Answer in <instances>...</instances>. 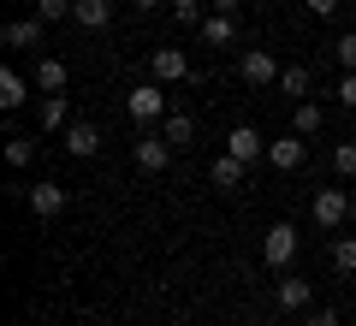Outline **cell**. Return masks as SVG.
Returning a JSON list of instances; mask_svg holds the SVG:
<instances>
[{"instance_id":"6da1fadb","label":"cell","mask_w":356,"mask_h":326,"mask_svg":"<svg viewBox=\"0 0 356 326\" xmlns=\"http://www.w3.org/2000/svg\"><path fill=\"white\" fill-rule=\"evenodd\" d=\"M280 72H285V65L273 60L267 48H243V60H238V77H243L250 89H267V83H280Z\"/></svg>"},{"instance_id":"7a4b0ae2","label":"cell","mask_w":356,"mask_h":326,"mask_svg":"<svg viewBox=\"0 0 356 326\" xmlns=\"http://www.w3.org/2000/svg\"><path fill=\"white\" fill-rule=\"evenodd\" d=\"M261 261L285 273V267L297 261V226H285V220H280V226H267V238H261Z\"/></svg>"},{"instance_id":"3957f363","label":"cell","mask_w":356,"mask_h":326,"mask_svg":"<svg viewBox=\"0 0 356 326\" xmlns=\"http://www.w3.org/2000/svg\"><path fill=\"white\" fill-rule=\"evenodd\" d=\"M309 213H315V226H321V231H339L344 220H350V196H344V190H315Z\"/></svg>"},{"instance_id":"277c9868","label":"cell","mask_w":356,"mask_h":326,"mask_svg":"<svg viewBox=\"0 0 356 326\" xmlns=\"http://www.w3.org/2000/svg\"><path fill=\"white\" fill-rule=\"evenodd\" d=\"M131 161H137L143 172H166V161H172V142H166L161 131H143V137L131 142Z\"/></svg>"},{"instance_id":"5b68a950","label":"cell","mask_w":356,"mask_h":326,"mask_svg":"<svg viewBox=\"0 0 356 326\" xmlns=\"http://www.w3.org/2000/svg\"><path fill=\"white\" fill-rule=\"evenodd\" d=\"M303 161H309V137H297V131L267 142V166H273V172H297Z\"/></svg>"},{"instance_id":"8992f818","label":"cell","mask_w":356,"mask_h":326,"mask_svg":"<svg viewBox=\"0 0 356 326\" xmlns=\"http://www.w3.org/2000/svg\"><path fill=\"white\" fill-rule=\"evenodd\" d=\"M273 302H280L285 314H309V309H315V285H309L303 273H285L280 291H273Z\"/></svg>"},{"instance_id":"52a82bcc","label":"cell","mask_w":356,"mask_h":326,"mask_svg":"<svg viewBox=\"0 0 356 326\" xmlns=\"http://www.w3.org/2000/svg\"><path fill=\"white\" fill-rule=\"evenodd\" d=\"M60 137H65V154H72V161H95V154H102V131L89 125V119H72Z\"/></svg>"},{"instance_id":"ba28073f","label":"cell","mask_w":356,"mask_h":326,"mask_svg":"<svg viewBox=\"0 0 356 326\" xmlns=\"http://www.w3.org/2000/svg\"><path fill=\"white\" fill-rule=\"evenodd\" d=\"M149 72H154V83H184V77H191V54L184 48H154Z\"/></svg>"},{"instance_id":"9c48e42d","label":"cell","mask_w":356,"mask_h":326,"mask_svg":"<svg viewBox=\"0 0 356 326\" xmlns=\"http://www.w3.org/2000/svg\"><path fill=\"white\" fill-rule=\"evenodd\" d=\"M131 119H137V125L166 119V89L161 83H137V89H131Z\"/></svg>"},{"instance_id":"30bf717a","label":"cell","mask_w":356,"mask_h":326,"mask_svg":"<svg viewBox=\"0 0 356 326\" xmlns=\"http://www.w3.org/2000/svg\"><path fill=\"white\" fill-rule=\"evenodd\" d=\"M24 202H30V213H36V220H54V213H65L72 190H65V184H30Z\"/></svg>"},{"instance_id":"8fae6325","label":"cell","mask_w":356,"mask_h":326,"mask_svg":"<svg viewBox=\"0 0 356 326\" xmlns=\"http://www.w3.org/2000/svg\"><path fill=\"white\" fill-rule=\"evenodd\" d=\"M226 154H238V161H267V137H261V131H255V125H232L226 131Z\"/></svg>"},{"instance_id":"7c38bea8","label":"cell","mask_w":356,"mask_h":326,"mask_svg":"<svg viewBox=\"0 0 356 326\" xmlns=\"http://www.w3.org/2000/svg\"><path fill=\"white\" fill-rule=\"evenodd\" d=\"M196 30H202L208 48H232V42H238V18H232V13H208Z\"/></svg>"},{"instance_id":"4fadbf2b","label":"cell","mask_w":356,"mask_h":326,"mask_svg":"<svg viewBox=\"0 0 356 326\" xmlns=\"http://www.w3.org/2000/svg\"><path fill=\"white\" fill-rule=\"evenodd\" d=\"M30 89H36V83H30L24 72H13V65H6V72H0V107H6V113H18V107L30 101Z\"/></svg>"},{"instance_id":"5bb4252c","label":"cell","mask_w":356,"mask_h":326,"mask_svg":"<svg viewBox=\"0 0 356 326\" xmlns=\"http://www.w3.org/2000/svg\"><path fill=\"white\" fill-rule=\"evenodd\" d=\"M72 24L107 30V24H113V0H77V6H72Z\"/></svg>"},{"instance_id":"9a60e30c","label":"cell","mask_w":356,"mask_h":326,"mask_svg":"<svg viewBox=\"0 0 356 326\" xmlns=\"http://www.w3.org/2000/svg\"><path fill=\"white\" fill-rule=\"evenodd\" d=\"M243 178H250V161H238V154L214 161V190H243Z\"/></svg>"},{"instance_id":"2e32d148","label":"cell","mask_w":356,"mask_h":326,"mask_svg":"<svg viewBox=\"0 0 356 326\" xmlns=\"http://www.w3.org/2000/svg\"><path fill=\"white\" fill-rule=\"evenodd\" d=\"M42 24L48 18H13L6 24V48H42Z\"/></svg>"},{"instance_id":"e0dca14e","label":"cell","mask_w":356,"mask_h":326,"mask_svg":"<svg viewBox=\"0 0 356 326\" xmlns=\"http://www.w3.org/2000/svg\"><path fill=\"white\" fill-rule=\"evenodd\" d=\"M30 83H36L42 95H60L65 89V60H36V77H30Z\"/></svg>"},{"instance_id":"ac0fdd59","label":"cell","mask_w":356,"mask_h":326,"mask_svg":"<svg viewBox=\"0 0 356 326\" xmlns=\"http://www.w3.org/2000/svg\"><path fill=\"white\" fill-rule=\"evenodd\" d=\"M161 137L172 142V149H184V142L196 137V119H191V113H166V119H161Z\"/></svg>"},{"instance_id":"d6986e66","label":"cell","mask_w":356,"mask_h":326,"mask_svg":"<svg viewBox=\"0 0 356 326\" xmlns=\"http://www.w3.org/2000/svg\"><path fill=\"white\" fill-rule=\"evenodd\" d=\"M72 125V107H65V95H42V131H65Z\"/></svg>"},{"instance_id":"ffe728a7","label":"cell","mask_w":356,"mask_h":326,"mask_svg":"<svg viewBox=\"0 0 356 326\" xmlns=\"http://www.w3.org/2000/svg\"><path fill=\"white\" fill-rule=\"evenodd\" d=\"M6 161H13L18 172H24V166L36 161V137H6Z\"/></svg>"},{"instance_id":"44dd1931","label":"cell","mask_w":356,"mask_h":326,"mask_svg":"<svg viewBox=\"0 0 356 326\" xmlns=\"http://www.w3.org/2000/svg\"><path fill=\"white\" fill-rule=\"evenodd\" d=\"M291 125H297V137H315V131H321V107H315V101H297Z\"/></svg>"},{"instance_id":"7402d4cb","label":"cell","mask_w":356,"mask_h":326,"mask_svg":"<svg viewBox=\"0 0 356 326\" xmlns=\"http://www.w3.org/2000/svg\"><path fill=\"white\" fill-rule=\"evenodd\" d=\"M280 89L303 101V95H309V72H303V65H285V72H280Z\"/></svg>"},{"instance_id":"603a6c76","label":"cell","mask_w":356,"mask_h":326,"mask_svg":"<svg viewBox=\"0 0 356 326\" xmlns=\"http://www.w3.org/2000/svg\"><path fill=\"white\" fill-rule=\"evenodd\" d=\"M332 60H339L344 72H356V30H344V36L332 42Z\"/></svg>"},{"instance_id":"cb8c5ba5","label":"cell","mask_w":356,"mask_h":326,"mask_svg":"<svg viewBox=\"0 0 356 326\" xmlns=\"http://www.w3.org/2000/svg\"><path fill=\"white\" fill-rule=\"evenodd\" d=\"M332 172H339V178H356V142H339V149H332Z\"/></svg>"},{"instance_id":"d4e9b609","label":"cell","mask_w":356,"mask_h":326,"mask_svg":"<svg viewBox=\"0 0 356 326\" xmlns=\"http://www.w3.org/2000/svg\"><path fill=\"white\" fill-rule=\"evenodd\" d=\"M332 267H339V273H356V238H339V243H332Z\"/></svg>"},{"instance_id":"484cf974","label":"cell","mask_w":356,"mask_h":326,"mask_svg":"<svg viewBox=\"0 0 356 326\" xmlns=\"http://www.w3.org/2000/svg\"><path fill=\"white\" fill-rule=\"evenodd\" d=\"M202 6L208 0H172V18L178 24H202Z\"/></svg>"},{"instance_id":"4316f807","label":"cell","mask_w":356,"mask_h":326,"mask_svg":"<svg viewBox=\"0 0 356 326\" xmlns=\"http://www.w3.org/2000/svg\"><path fill=\"white\" fill-rule=\"evenodd\" d=\"M72 6H77V0H36V18L54 24V18H72Z\"/></svg>"},{"instance_id":"83f0119b","label":"cell","mask_w":356,"mask_h":326,"mask_svg":"<svg viewBox=\"0 0 356 326\" xmlns=\"http://www.w3.org/2000/svg\"><path fill=\"white\" fill-rule=\"evenodd\" d=\"M339 107H356V72L339 77Z\"/></svg>"},{"instance_id":"f1b7e54d","label":"cell","mask_w":356,"mask_h":326,"mask_svg":"<svg viewBox=\"0 0 356 326\" xmlns=\"http://www.w3.org/2000/svg\"><path fill=\"white\" fill-rule=\"evenodd\" d=\"M303 326H339V314H332V309H309Z\"/></svg>"},{"instance_id":"f546056e","label":"cell","mask_w":356,"mask_h":326,"mask_svg":"<svg viewBox=\"0 0 356 326\" xmlns=\"http://www.w3.org/2000/svg\"><path fill=\"white\" fill-rule=\"evenodd\" d=\"M303 6H309L315 18H332V13H339V0H303Z\"/></svg>"},{"instance_id":"4dcf8cb0","label":"cell","mask_w":356,"mask_h":326,"mask_svg":"<svg viewBox=\"0 0 356 326\" xmlns=\"http://www.w3.org/2000/svg\"><path fill=\"white\" fill-rule=\"evenodd\" d=\"M137 13H161V6H172V0H131Z\"/></svg>"},{"instance_id":"1f68e13d","label":"cell","mask_w":356,"mask_h":326,"mask_svg":"<svg viewBox=\"0 0 356 326\" xmlns=\"http://www.w3.org/2000/svg\"><path fill=\"white\" fill-rule=\"evenodd\" d=\"M208 6H214V13H238V0H208Z\"/></svg>"},{"instance_id":"d6a6232c","label":"cell","mask_w":356,"mask_h":326,"mask_svg":"<svg viewBox=\"0 0 356 326\" xmlns=\"http://www.w3.org/2000/svg\"><path fill=\"white\" fill-rule=\"evenodd\" d=\"M350 220H356V196H350Z\"/></svg>"}]
</instances>
